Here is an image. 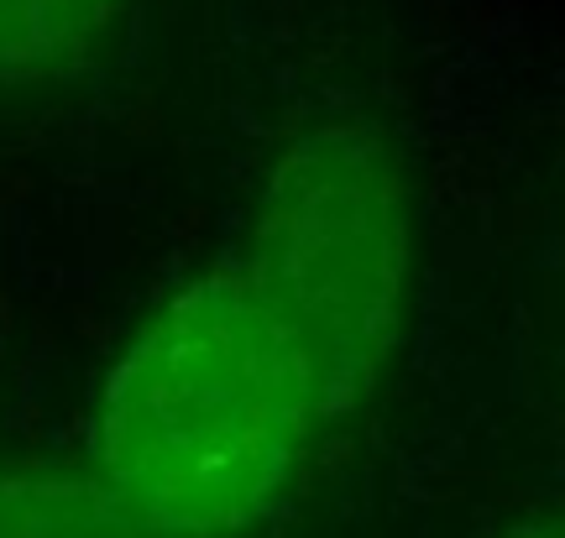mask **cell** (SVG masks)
Here are the masks:
<instances>
[{
  "mask_svg": "<svg viewBox=\"0 0 565 538\" xmlns=\"http://www.w3.org/2000/svg\"><path fill=\"white\" fill-rule=\"evenodd\" d=\"M324 419L294 345L236 267L183 282L126 340L89 471L152 538H242L278 513Z\"/></svg>",
  "mask_w": 565,
  "mask_h": 538,
  "instance_id": "cell-1",
  "label": "cell"
},
{
  "mask_svg": "<svg viewBox=\"0 0 565 538\" xmlns=\"http://www.w3.org/2000/svg\"><path fill=\"white\" fill-rule=\"evenodd\" d=\"M236 272L294 345L324 429L351 419L387 377L414 288V204L372 120L320 116L273 152Z\"/></svg>",
  "mask_w": 565,
  "mask_h": 538,
  "instance_id": "cell-2",
  "label": "cell"
},
{
  "mask_svg": "<svg viewBox=\"0 0 565 538\" xmlns=\"http://www.w3.org/2000/svg\"><path fill=\"white\" fill-rule=\"evenodd\" d=\"M0 538H152L95 471L6 465Z\"/></svg>",
  "mask_w": 565,
  "mask_h": 538,
  "instance_id": "cell-3",
  "label": "cell"
},
{
  "mask_svg": "<svg viewBox=\"0 0 565 538\" xmlns=\"http://www.w3.org/2000/svg\"><path fill=\"white\" fill-rule=\"evenodd\" d=\"M131 0H0V84L74 74L100 53Z\"/></svg>",
  "mask_w": 565,
  "mask_h": 538,
  "instance_id": "cell-4",
  "label": "cell"
},
{
  "mask_svg": "<svg viewBox=\"0 0 565 538\" xmlns=\"http://www.w3.org/2000/svg\"><path fill=\"white\" fill-rule=\"evenodd\" d=\"M513 538H565V518L561 523H540V528H524V534H513Z\"/></svg>",
  "mask_w": 565,
  "mask_h": 538,
  "instance_id": "cell-5",
  "label": "cell"
}]
</instances>
